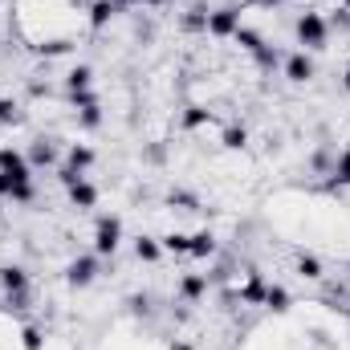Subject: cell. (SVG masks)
Here are the masks:
<instances>
[{
  "instance_id": "6da1fadb",
  "label": "cell",
  "mask_w": 350,
  "mask_h": 350,
  "mask_svg": "<svg viewBox=\"0 0 350 350\" xmlns=\"http://www.w3.org/2000/svg\"><path fill=\"white\" fill-rule=\"evenodd\" d=\"M293 37H297L301 49H326V45H330V25H326V16H322L318 8H306V12L293 21Z\"/></svg>"
},
{
  "instance_id": "7a4b0ae2",
  "label": "cell",
  "mask_w": 350,
  "mask_h": 350,
  "mask_svg": "<svg viewBox=\"0 0 350 350\" xmlns=\"http://www.w3.org/2000/svg\"><path fill=\"white\" fill-rule=\"evenodd\" d=\"M118 245H122V220H118L114 212H102V216L94 220V253H98V257H114Z\"/></svg>"
},
{
  "instance_id": "3957f363",
  "label": "cell",
  "mask_w": 350,
  "mask_h": 350,
  "mask_svg": "<svg viewBox=\"0 0 350 350\" xmlns=\"http://www.w3.org/2000/svg\"><path fill=\"white\" fill-rule=\"evenodd\" d=\"M98 273H102V257L98 253H82V257H74L66 265V285L70 289H90L98 281Z\"/></svg>"
},
{
  "instance_id": "277c9868",
  "label": "cell",
  "mask_w": 350,
  "mask_h": 350,
  "mask_svg": "<svg viewBox=\"0 0 350 350\" xmlns=\"http://www.w3.org/2000/svg\"><path fill=\"white\" fill-rule=\"evenodd\" d=\"M237 29H241V8L224 4L208 12V37H237Z\"/></svg>"
},
{
  "instance_id": "5b68a950",
  "label": "cell",
  "mask_w": 350,
  "mask_h": 350,
  "mask_svg": "<svg viewBox=\"0 0 350 350\" xmlns=\"http://www.w3.org/2000/svg\"><path fill=\"white\" fill-rule=\"evenodd\" d=\"M314 74H318V66H314V57H310L306 49H297V53H289V57H285V78H289L293 86L314 82Z\"/></svg>"
},
{
  "instance_id": "8992f818",
  "label": "cell",
  "mask_w": 350,
  "mask_h": 350,
  "mask_svg": "<svg viewBox=\"0 0 350 350\" xmlns=\"http://www.w3.org/2000/svg\"><path fill=\"white\" fill-rule=\"evenodd\" d=\"M0 196L12 200V204H33L37 187H33V179H12L8 172H0Z\"/></svg>"
},
{
  "instance_id": "52a82bcc",
  "label": "cell",
  "mask_w": 350,
  "mask_h": 350,
  "mask_svg": "<svg viewBox=\"0 0 350 350\" xmlns=\"http://www.w3.org/2000/svg\"><path fill=\"white\" fill-rule=\"evenodd\" d=\"M0 172H8L12 179H33V163L25 151L16 147H0Z\"/></svg>"
},
{
  "instance_id": "ba28073f",
  "label": "cell",
  "mask_w": 350,
  "mask_h": 350,
  "mask_svg": "<svg viewBox=\"0 0 350 350\" xmlns=\"http://www.w3.org/2000/svg\"><path fill=\"white\" fill-rule=\"evenodd\" d=\"M179 297L191 306V301H204L208 297V273H183L179 277Z\"/></svg>"
},
{
  "instance_id": "9c48e42d",
  "label": "cell",
  "mask_w": 350,
  "mask_h": 350,
  "mask_svg": "<svg viewBox=\"0 0 350 350\" xmlns=\"http://www.w3.org/2000/svg\"><path fill=\"white\" fill-rule=\"evenodd\" d=\"M0 289H4V297L29 293V273H25L21 265H4V269H0Z\"/></svg>"
},
{
  "instance_id": "30bf717a",
  "label": "cell",
  "mask_w": 350,
  "mask_h": 350,
  "mask_svg": "<svg viewBox=\"0 0 350 350\" xmlns=\"http://www.w3.org/2000/svg\"><path fill=\"white\" fill-rule=\"evenodd\" d=\"M118 12H122V4H118V0H94V4H90V29H106V25H110V21H114V16H118Z\"/></svg>"
},
{
  "instance_id": "8fae6325",
  "label": "cell",
  "mask_w": 350,
  "mask_h": 350,
  "mask_svg": "<svg viewBox=\"0 0 350 350\" xmlns=\"http://www.w3.org/2000/svg\"><path fill=\"white\" fill-rule=\"evenodd\" d=\"M70 191V204L78 208V212H90V208H98V187L90 183V179H78L74 187H66Z\"/></svg>"
},
{
  "instance_id": "7c38bea8",
  "label": "cell",
  "mask_w": 350,
  "mask_h": 350,
  "mask_svg": "<svg viewBox=\"0 0 350 350\" xmlns=\"http://www.w3.org/2000/svg\"><path fill=\"white\" fill-rule=\"evenodd\" d=\"M265 289H269V281H265L261 273L253 269V273L245 277V285H241V306H261V301H265Z\"/></svg>"
},
{
  "instance_id": "4fadbf2b",
  "label": "cell",
  "mask_w": 350,
  "mask_h": 350,
  "mask_svg": "<svg viewBox=\"0 0 350 350\" xmlns=\"http://www.w3.org/2000/svg\"><path fill=\"white\" fill-rule=\"evenodd\" d=\"M29 163H33V172H41V167H53V163H57V147H53L49 139H37V143L29 147Z\"/></svg>"
},
{
  "instance_id": "5bb4252c",
  "label": "cell",
  "mask_w": 350,
  "mask_h": 350,
  "mask_svg": "<svg viewBox=\"0 0 350 350\" xmlns=\"http://www.w3.org/2000/svg\"><path fill=\"white\" fill-rule=\"evenodd\" d=\"M232 41H237V45H241V49H245V53H249V57H257V53H261L265 45H269V41H265L261 33H257V29H249V25H241V29H237V37H232Z\"/></svg>"
},
{
  "instance_id": "9a60e30c",
  "label": "cell",
  "mask_w": 350,
  "mask_h": 350,
  "mask_svg": "<svg viewBox=\"0 0 350 350\" xmlns=\"http://www.w3.org/2000/svg\"><path fill=\"white\" fill-rule=\"evenodd\" d=\"M179 122H183V131H204V126H212L216 118H212V110H208V106H187Z\"/></svg>"
},
{
  "instance_id": "2e32d148",
  "label": "cell",
  "mask_w": 350,
  "mask_h": 350,
  "mask_svg": "<svg viewBox=\"0 0 350 350\" xmlns=\"http://www.w3.org/2000/svg\"><path fill=\"white\" fill-rule=\"evenodd\" d=\"M220 147H224V151H245V147H249V126H241V122L224 126V135H220Z\"/></svg>"
},
{
  "instance_id": "e0dca14e",
  "label": "cell",
  "mask_w": 350,
  "mask_h": 350,
  "mask_svg": "<svg viewBox=\"0 0 350 350\" xmlns=\"http://www.w3.org/2000/svg\"><path fill=\"white\" fill-rule=\"evenodd\" d=\"M191 257L196 261H208V257H216V232H191Z\"/></svg>"
},
{
  "instance_id": "ac0fdd59",
  "label": "cell",
  "mask_w": 350,
  "mask_h": 350,
  "mask_svg": "<svg viewBox=\"0 0 350 350\" xmlns=\"http://www.w3.org/2000/svg\"><path fill=\"white\" fill-rule=\"evenodd\" d=\"M261 306H265V310H273V314H285V310L293 306V297H289V289H285V285H269Z\"/></svg>"
},
{
  "instance_id": "d6986e66",
  "label": "cell",
  "mask_w": 350,
  "mask_h": 350,
  "mask_svg": "<svg viewBox=\"0 0 350 350\" xmlns=\"http://www.w3.org/2000/svg\"><path fill=\"white\" fill-rule=\"evenodd\" d=\"M94 159H98V155H94V147H90V143H74V147L66 151V163H70V167H78V172H90V167H94Z\"/></svg>"
},
{
  "instance_id": "ffe728a7",
  "label": "cell",
  "mask_w": 350,
  "mask_h": 350,
  "mask_svg": "<svg viewBox=\"0 0 350 350\" xmlns=\"http://www.w3.org/2000/svg\"><path fill=\"white\" fill-rule=\"evenodd\" d=\"M135 257L143 265H155L159 257H163V245H159V237H139L135 241Z\"/></svg>"
},
{
  "instance_id": "44dd1931",
  "label": "cell",
  "mask_w": 350,
  "mask_h": 350,
  "mask_svg": "<svg viewBox=\"0 0 350 350\" xmlns=\"http://www.w3.org/2000/svg\"><path fill=\"white\" fill-rule=\"evenodd\" d=\"M94 86V70L90 66H74L70 74H66V94H82V90Z\"/></svg>"
},
{
  "instance_id": "7402d4cb",
  "label": "cell",
  "mask_w": 350,
  "mask_h": 350,
  "mask_svg": "<svg viewBox=\"0 0 350 350\" xmlns=\"http://www.w3.org/2000/svg\"><path fill=\"white\" fill-rule=\"evenodd\" d=\"M159 245L172 257H191V237L187 232H167V237H159Z\"/></svg>"
},
{
  "instance_id": "603a6c76",
  "label": "cell",
  "mask_w": 350,
  "mask_h": 350,
  "mask_svg": "<svg viewBox=\"0 0 350 350\" xmlns=\"http://www.w3.org/2000/svg\"><path fill=\"white\" fill-rule=\"evenodd\" d=\"M330 175H334V187H350V147H342L330 163Z\"/></svg>"
},
{
  "instance_id": "cb8c5ba5",
  "label": "cell",
  "mask_w": 350,
  "mask_h": 350,
  "mask_svg": "<svg viewBox=\"0 0 350 350\" xmlns=\"http://www.w3.org/2000/svg\"><path fill=\"white\" fill-rule=\"evenodd\" d=\"M78 126H86V131H98L102 126V102L94 98L86 106H78Z\"/></svg>"
},
{
  "instance_id": "d4e9b609",
  "label": "cell",
  "mask_w": 350,
  "mask_h": 350,
  "mask_svg": "<svg viewBox=\"0 0 350 350\" xmlns=\"http://www.w3.org/2000/svg\"><path fill=\"white\" fill-rule=\"evenodd\" d=\"M297 273H301L306 281H322V261H318L314 253H301V257H297Z\"/></svg>"
},
{
  "instance_id": "484cf974",
  "label": "cell",
  "mask_w": 350,
  "mask_h": 350,
  "mask_svg": "<svg viewBox=\"0 0 350 350\" xmlns=\"http://www.w3.org/2000/svg\"><path fill=\"white\" fill-rule=\"evenodd\" d=\"M21 350H45V330L41 326H25L21 330Z\"/></svg>"
},
{
  "instance_id": "4316f807",
  "label": "cell",
  "mask_w": 350,
  "mask_h": 350,
  "mask_svg": "<svg viewBox=\"0 0 350 350\" xmlns=\"http://www.w3.org/2000/svg\"><path fill=\"white\" fill-rule=\"evenodd\" d=\"M21 122V102L16 98H0V126H16Z\"/></svg>"
},
{
  "instance_id": "83f0119b",
  "label": "cell",
  "mask_w": 350,
  "mask_h": 350,
  "mask_svg": "<svg viewBox=\"0 0 350 350\" xmlns=\"http://www.w3.org/2000/svg\"><path fill=\"white\" fill-rule=\"evenodd\" d=\"M183 29H187V33H208V12H204V8H187Z\"/></svg>"
},
{
  "instance_id": "f1b7e54d",
  "label": "cell",
  "mask_w": 350,
  "mask_h": 350,
  "mask_svg": "<svg viewBox=\"0 0 350 350\" xmlns=\"http://www.w3.org/2000/svg\"><path fill=\"white\" fill-rule=\"evenodd\" d=\"M37 53H41V57H62V53H70V41H66V37H49V41L37 45Z\"/></svg>"
},
{
  "instance_id": "f546056e",
  "label": "cell",
  "mask_w": 350,
  "mask_h": 350,
  "mask_svg": "<svg viewBox=\"0 0 350 350\" xmlns=\"http://www.w3.org/2000/svg\"><path fill=\"white\" fill-rule=\"evenodd\" d=\"M253 62H257L261 70H277V66H281V53H277V45H265V49L257 53V57H253Z\"/></svg>"
},
{
  "instance_id": "4dcf8cb0",
  "label": "cell",
  "mask_w": 350,
  "mask_h": 350,
  "mask_svg": "<svg viewBox=\"0 0 350 350\" xmlns=\"http://www.w3.org/2000/svg\"><path fill=\"white\" fill-rule=\"evenodd\" d=\"M167 204H172V208H183V212H196V208H200V204H196V196H187V191H172V196H167Z\"/></svg>"
},
{
  "instance_id": "1f68e13d",
  "label": "cell",
  "mask_w": 350,
  "mask_h": 350,
  "mask_svg": "<svg viewBox=\"0 0 350 350\" xmlns=\"http://www.w3.org/2000/svg\"><path fill=\"white\" fill-rule=\"evenodd\" d=\"M326 25H330V29H350V8H342V4H338V8L326 16Z\"/></svg>"
},
{
  "instance_id": "d6a6232c",
  "label": "cell",
  "mask_w": 350,
  "mask_h": 350,
  "mask_svg": "<svg viewBox=\"0 0 350 350\" xmlns=\"http://www.w3.org/2000/svg\"><path fill=\"white\" fill-rule=\"evenodd\" d=\"M57 179H62V187H74L78 179H86V172H78V167H70V163H66V167L57 172Z\"/></svg>"
},
{
  "instance_id": "836d02e7",
  "label": "cell",
  "mask_w": 350,
  "mask_h": 350,
  "mask_svg": "<svg viewBox=\"0 0 350 350\" xmlns=\"http://www.w3.org/2000/svg\"><path fill=\"white\" fill-rule=\"evenodd\" d=\"M257 4H261V8H281L285 0H257Z\"/></svg>"
},
{
  "instance_id": "e575fe53",
  "label": "cell",
  "mask_w": 350,
  "mask_h": 350,
  "mask_svg": "<svg viewBox=\"0 0 350 350\" xmlns=\"http://www.w3.org/2000/svg\"><path fill=\"white\" fill-rule=\"evenodd\" d=\"M342 90H347V94H350V66H347V70H342Z\"/></svg>"
},
{
  "instance_id": "d590c367",
  "label": "cell",
  "mask_w": 350,
  "mask_h": 350,
  "mask_svg": "<svg viewBox=\"0 0 350 350\" xmlns=\"http://www.w3.org/2000/svg\"><path fill=\"white\" fill-rule=\"evenodd\" d=\"M172 350H196L191 342H172Z\"/></svg>"
},
{
  "instance_id": "8d00e7d4",
  "label": "cell",
  "mask_w": 350,
  "mask_h": 350,
  "mask_svg": "<svg viewBox=\"0 0 350 350\" xmlns=\"http://www.w3.org/2000/svg\"><path fill=\"white\" fill-rule=\"evenodd\" d=\"M342 8H350V0H342Z\"/></svg>"
},
{
  "instance_id": "74e56055",
  "label": "cell",
  "mask_w": 350,
  "mask_h": 350,
  "mask_svg": "<svg viewBox=\"0 0 350 350\" xmlns=\"http://www.w3.org/2000/svg\"><path fill=\"white\" fill-rule=\"evenodd\" d=\"M0 204H4V196H0Z\"/></svg>"
},
{
  "instance_id": "f35d334b",
  "label": "cell",
  "mask_w": 350,
  "mask_h": 350,
  "mask_svg": "<svg viewBox=\"0 0 350 350\" xmlns=\"http://www.w3.org/2000/svg\"><path fill=\"white\" fill-rule=\"evenodd\" d=\"M347 269H350V261H347Z\"/></svg>"
}]
</instances>
